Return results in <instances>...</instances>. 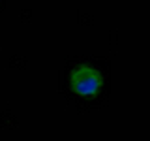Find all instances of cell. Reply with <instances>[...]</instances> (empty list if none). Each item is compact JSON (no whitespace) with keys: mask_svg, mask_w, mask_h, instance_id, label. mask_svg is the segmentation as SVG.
Masks as SVG:
<instances>
[{"mask_svg":"<svg viewBox=\"0 0 150 141\" xmlns=\"http://www.w3.org/2000/svg\"><path fill=\"white\" fill-rule=\"evenodd\" d=\"M71 88L81 96H94L101 87V77L90 66H81V68L73 70L71 73Z\"/></svg>","mask_w":150,"mask_h":141,"instance_id":"6da1fadb","label":"cell"}]
</instances>
